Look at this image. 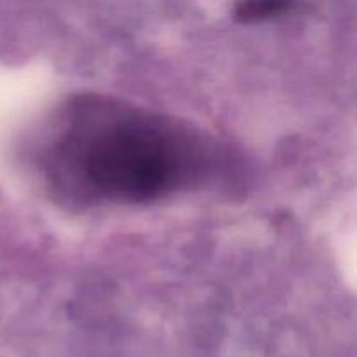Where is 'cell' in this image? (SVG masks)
<instances>
[{"instance_id": "obj_1", "label": "cell", "mask_w": 357, "mask_h": 357, "mask_svg": "<svg viewBox=\"0 0 357 357\" xmlns=\"http://www.w3.org/2000/svg\"><path fill=\"white\" fill-rule=\"evenodd\" d=\"M216 150L190 126L119 98L75 94L49 117L33 159L80 204H149L202 183Z\"/></svg>"}, {"instance_id": "obj_2", "label": "cell", "mask_w": 357, "mask_h": 357, "mask_svg": "<svg viewBox=\"0 0 357 357\" xmlns=\"http://www.w3.org/2000/svg\"><path fill=\"white\" fill-rule=\"evenodd\" d=\"M295 9L293 2H279V0H265V2H241L236 6L234 16L243 23H261L275 17H282Z\"/></svg>"}]
</instances>
